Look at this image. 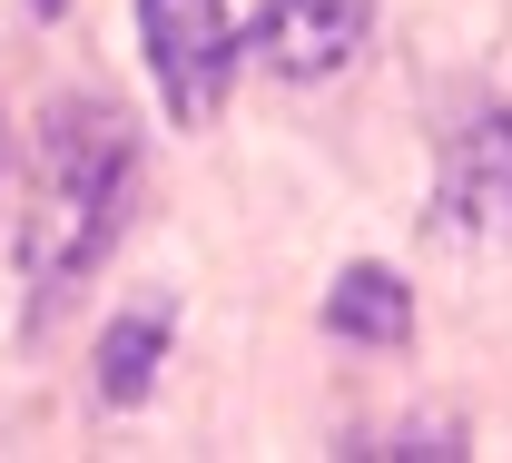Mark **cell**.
<instances>
[{
	"mask_svg": "<svg viewBox=\"0 0 512 463\" xmlns=\"http://www.w3.org/2000/svg\"><path fill=\"white\" fill-rule=\"evenodd\" d=\"M138 198V138L109 99H50L40 119V217L20 227V276L40 286V316L119 247Z\"/></svg>",
	"mask_w": 512,
	"mask_h": 463,
	"instance_id": "1",
	"label": "cell"
},
{
	"mask_svg": "<svg viewBox=\"0 0 512 463\" xmlns=\"http://www.w3.org/2000/svg\"><path fill=\"white\" fill-rule=\"evenodd\" d=\"M365 30H375V0H266L256 30H247V50H256L266 79L316 89V79H345V69H355Z\"/></svg>",
	"mask_w": 512,
	"mask_h": 463,
	"instance_id": "3",
	"label": "cell"
},
{
	"mask_svg": "<svg viewBox=\"0 0 512 463\" xmlns=\"http://www.w3.org/2000/svg\"><path fill=\"white\" fill-rule=\"evenodd\" d=\"M325 335H345V345H414V286L394 276V266H345L335 286H325Z\"/></svg>",
	"mask_w": 512,
	"mask_h": 463,
	"instance_id": "5",
	"label": "cell"
},
{
	"mask_svg": "<svg viewBox=\"0 0 512 463\" xmlns=\"http://www.w3.org/2000/svg\"><path fill=\"white\" fill-rule=\"evenodd\" d=\"M0 168H10V138H0Z\"/></svg>",
	"mask_w": 512,
	"mask_h": 463,
	"instance_id": "8",
	"label": "cell"
},
{
	"mask_svg": "<svg viewBox=\"0 0 512 463\" xmlns=\"http://www.w3.org/2000/svg\"><path fill=\"white\" fill-rule=\"evenodd\" d=\"M168 345H178V306L168 296H128L119 316L99 326V365H89V395L99 404H148V385H158V365H168Z\"/></svg>",
	"mask_w": 512,
	"mask_h": 463,
	"instance_id": "4",
	"label": "cell"
},
{
	"mask_svg": "<svg viewBox=\"0 0 512 463\" xmlns=\"http://www.w3.org/2000/svg\"><path fill=\"white\" fill-rule=\"evenodd\" d=\"M138 50H148V79L178 129H207L247 60V40L227 30V0H138Z\"/></svg>",
	"mask_w": 512,
	"mask_h": 463,
	"instance_id": "2",
	"label": "cell"
},
{
	"mask_svg": "<svg viewBox=\"0 0 512 463\" xmlns=\"http://www.w3.org/2000/svg\"><path fill=\"white\" fill-rule=\"evenodd\" d=\"M355 454H434V463H453V454H473V444H463V424H404V434L355 444Z\"/></svg>",
	"mask_w": 512,
	"mask_h": 463,
	"instance_id": "7",
	"label": "cell"
},
{
	"mask_svg": "<svg viewBox=\"0 0 512 463\" xmlns=\"http://www.w3.org/2000/svg\"><path fill=\"white\" fill-rule=\"evenodd\" d=\"M473 178H483L493 207H512V109H483L473 119Z\"/></svg>",
	"mask_w": 512,
	"mask_h": 463,
	"instance_id": "6",
	"label": "cell"
}]
</instances>
